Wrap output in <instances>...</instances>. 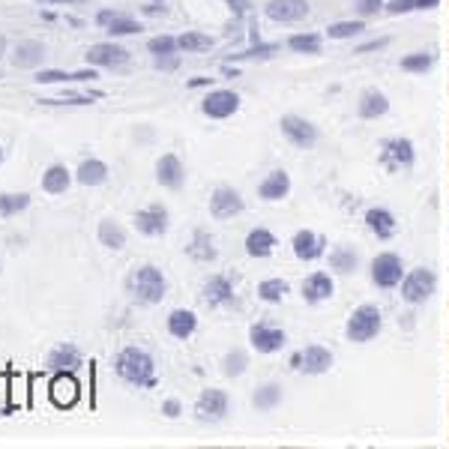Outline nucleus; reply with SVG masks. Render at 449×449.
Returning <instances> with one entry per match:
<instances>
[{
    "label": "nucleus",
    "instance_id": "44",
    "mask_svg": "<svg viewBox=\"0 0 449 449\" xmlns=\"http://www.w3.org/2000/svg\"><path fill=\"white\" fill-rule=\"evenodd\" d=\"M428 66H432V57H428V54H411V57L402 60L404 72H425Z\"/></svg>",
    "mask_w": 449,
    "mask_h": 449
},
{
    "label": "nucleus",
    "instance_id": "38",
    "mask_svg": "<svg viewBox=\"0 0 449 449\" xmlns=\"http://www.w3.org/2000/svg\"><path fill=\"white\" fill-rule=\"evenodd\" d=\"M329 264H333V269H338V273H351L356 267V255L351 249H336V252L329 255Z\"/></svg>",
    "mask_w": 449,
    "mask_h": 449
},
{
    "label": "nucleus",
    "instance_id": "9",
    "mask_svg": "<svg viewBox=\"0 0 449 449\" xmlns=\"http://www.w3.org/2000/svg\"><path fill=\"white\" fill-rule=\"evenodd\" d=\"M48 395H52V402L57 407H72L78 402V395H81V386H78L72 372H57L54 381H52V389H48Z\"/></svg>",
    "mask_w": 449,
    "mask_h": 449
},
{
    "label": "nucleus",
    "instance_id": "28",
    "mask_svg": "<svg viewBox=\"0 0 449 449\" xmlns=\"http://www.w3.org/2000/svg\"><path fill=\"white\" fill-rule=\"evenodd\" d=\"M273 246H276V237L269 234L267 228H255V231L246 237V252L252 258H267L273 252Z\"/></svg>",
    "mask_w": 449,
    "mask_h": 449
},
{
    "label": "nucleus",
    "instance_id": "17",
    "mask_svg": "<svg viewBox=\"0 0 449 449\" xmlns=\"http://www.w3.org/2000/svg\"><path fill=\"white\" fill-rule=\"evenodd\" d=\"M249 338H252V347L261 354H273L278 347L285 345V333L276 326H264V324H255L249 329Z\"/></svg>",
    "mask_w": 449,
    "mask_h": 449
},
{
    "label": "nucleus",
    "instance_id": "33",
    "mask_svg": "<svg viewBox=\"0 0 449 449\" xmlns=\"http://www.w3.org/2000/svg\"><path fill=\"white\" fill-rule=\"evenodd\" d=\"M252 402H255L258 411H273V407H276L278 402H282V389H278L276 384H267V386L258 389Z\"/></svg>",
    "mask_w": 449,
    "mask_h": 449
},
{
    "label": "nucleus",
    "instance_id": "39",
    "mask_svg": "<svg viewBox=\"0 0 449 449\" xmlns=\"http://www.w3.org/2000/svg\"><path fill=\"white\" fill-rule=\"evenodd\" d=\"M102 93H63V99H39V102H45V105H90Z\"/></svg>",
    "mask_w": 449,
    "mask_h": 449
},
{
    "label": "nucleus",
    "instance_id": "2",
    "mask_svg": "<svg viewBox=\"0 0 449 449\" xmlns=\"http://www.w3.org/2000/svg\"><path fill=\"white\" fill-rule=\"evenodd\" d=\"M129 294H132L138 303H144V306H156V303H162V297L168 291V282H165V276H162V269L153 267V264H144V267H138L132 276H129Z\"/></svg>",
    "mask_w": 449,
    "mask_h": 449
},
{
    "label": "nucleus",
    "instance_id": "7",
    "mask_svg": "<svg viewBox=\"0 0 449 449\" xmlns=\"http://www.w3.org/2000/svg\"><path fill=\"white\" fill-rule=\"evenodd\" d=\"M210 213H213V219H234L237 213H243V198H239L237 189L219 186L210 198Z\"/></svg>",
    "mask_w": 449,
    "mask_h": 449
},
{
    "label": "nucleus",
    "instance_id": "8",
    "mask_svg": "<svg viewBox=\"0 0 449 449\" xmlns=\"http://www.w3.org/2000/svg\"><path fill=\"white\" fill-rule=\"evenodd\" d=\"M135 228L144 237H162L168 231V210L162 204H153L147 210H138L135 213Z\"/></svg>",
    "mask_w": 449,
    "mask_h": 449
},
{
    "label": "nucleus",
    "instance_id": "21",
    "mask_svg": "<svg viewBox=\"0 0 449 449\" xmlns=\"http://www.w3.org/2000/svg\"><path fill=\"white\" fill-rule=\"evenodd\" d=\"M75 180L81 186H102L108 180V165L102 162V159H84L75 171Z\"/></svg>",
    "mask_w": 449,
    "mask_h": 449
},
{
    "label": "nucleus",
    "instance_id": "35",
    "mask_svg": "<svg viewBox=\"0 0 449 449\" xmlns=\"http://www.w3.org/2000/svg\"><path fill=\"white\" fill-rule=\"evenodd\" d=\"M177 45L183 48V52H207V48L213 45V39L204 36V33H195V30H189V33H183L177 39Z\"/></svg>",
    "mask_w": 449,
    "mask_h": 449
},
{
    "label": "nucleus",
    "instance_id": "4",
    "mask_svg": "<svg viewBox=\"0 0 449 449\" xmlns=\"http://www.w3.org/2000/svg\"><path fill=\"white\" fill-rule=\"evenodd\" d=\"M434 291V273L432 269H413L402 285V297L407 303H425Z\"/></svg>",
    "mask_w": 449,
    "mask_h": 449
},
{
    "label": "nucleus",
    "instance_id": "5",
    "mask_svg": "<svg viewBox=\"0 0 449 449\" xmlns=\"http://www.w3.org/2000/svg\"><path fill=\"white\" fill-rule=\"evenodd\" d=\"M87 63L102 66V69H114V66L129 63V52L120 48L117 42H96V45H90V52H87Z\"/></svg>",
    "mask_w": 449,
    "mask_h": 449
},
{
    "label": "nucleus",
    "instance_id": "37",
    "mask_svg": "<svg viewBox=\"0 0 449 449\" xmlns=\"http://www.w3.org/2000/svg\"><path fill=\"white\" fill-rule=\"evenodd\" d=\"M105 30H108V33H111V36H132V33H138V30H141V24H138L135 18H129V15L120 13V15H117L114 22L108 24Z\"/></svg>",
    "mask_w": 449,
    "mask_h": 449
},
{
    "label": "nucleus",
    "instance_id": "24",
    "mask_svg": "<svg viewBox=\"0 0 449 449\" xmlns=\"http://www.w3.org/2000/svg\"><path fill=\"white\" fill-rule=\"evenodd\" d=\"M69 186H72V174L66 171V165H52L42 174V192L48 195H63Z\"/></svg>",
    "mask_w": 449,
    "mask_h": 449
},
{
    "label": "nucleus",
    "instance_id": "53",
    "mask_svg": "<svg viewBox=\"0 0 449 449\" xmlns=\"http://www.w3.org/2000/svg\"><path fill=\"white\" fill-rule=\"evenodd\" d=\"M210 81H213V78H195V81H189V87H204Z\"/></svg>",
    "mask_w": 449,
    "mask_h": 449
},
{
    "label": "nucleus",
    "instance_id": "18",
    "mask_svg": "<svg viewBox=\"0 0 449 449\" xmlns=\"http://www.w3.org/2000/svg\"><path fill=\"white\" fill-rule=\"evenodd\" d=\"M156 180H159V183H162L165 189H180V186H183L186 171H183V165H180V159H177L174 153H165V156L156 162Z\"/></svg>",
    "mask_w": 449,
    "mask_h": 449
},
{
    "label": "nucleus",
    "instance_id": "34",
    "mask_svg": "<svg viewBox=\"0 0 449 449\" xmlns=\"http://www.w3.org/2000/svg\"><path fill=\"white\" fill-rule=\"evenodd\" d=\"M285 294H287V285L282 278H267V282L258 285V297L267 299V303H278Z\"/></svg>",
    "mask_w": 449,
    "mask_h": 449
},
{
    "label": "nucleus",
    "instance_id": "27",
    "mask_svg": "<svg viewBox=\"0 0 449 449\" xmlns=\"http://www.w3.org/2000/svg\"><path fill=\"white\" fill-rule=\"evenodd\" d=\"M324 252V239L312 234V231H299L294 237V255L297 258H303V261H315L317 255Z\"/></svg>",
    "mask_w": 449,
    "mask_h": 449
},
{
    "label": "nucleus",
    "instance_id": "50",
    "mask_svg": "<svg viewBox=\"0 0 449 449\" xmlns=\"http://www.w3.org/2000/svg\"><path fill=\"white\" fill-rule=\"evenodd\" d=\"M228 6H231L237 15H246L249 13V0H228Z\"/></svg>",
    "mask_w": 449,
    "mask_h": 449
},
{
    "label": "nucleus",
    "instance_id": "22",
    "mask_svg": "<svg viewBox=\"0 0 449 449\" xmlns=\"http://www.w3.org/2000/svg\"><path fill=\"white\" fill-rule=\"evenodd\" d=\"M186 255L192 258V261H198V264H210V261H216V246H213V237H210L207 231H195L192 243L186 246Z\"/></svg>",
    "mask_w": 449,
    "mask_h": 449
},
{
    "label": "nucleus",
    "instance_id": "52",
    "mask_svg": "<svg viewBox=\"0 0 449 449\" xmlns=\"http://www.w3.org/2000/svg\"><path fill=\"white\" fill-rule=\"evenodd\" d=\"M437 6V0H416V9H432Z\"/></svg>",
    "mask_w": 449,
    "mask_h": 449
},
{
    "label": "nucleus",
    "instance_id": "25",
    "mask_svg": "<svg viewBox=\"0 0 449 449\" xmlns=\"http://www.w3.org/2000/svg\"><path fill=\"white\" fill-rule=\"evenodd\" d=\"M198 326V317L195 312H186V308H174L171 315H168V333H171L174 338H189L195 333Z\"/></svg>",
    "mask_w": 449,
    "mask_h": 449
},
{
    "label": "nucleus",
    "instance_id": "31",
    "mask_svg": "<svg viewBox=\"0 0 449 449\" xmlns=\"http://www.w3.org/2000/svg\"><path fill=\"white\" fill-rule=\"evenodd\" d=\"M99 243L117 252V249L126 246V231L117 222H111V219H105V222H99Z\"/></svg>",
    "mask_w": 449,
    "mask_h": 449
},
{
    "label": "nucleus",
    "instance_id": "15",
    "mask_svg": "<svg viewBox=\"0 0 449 449\" xmlns=\"http://www.w3.org/2000/svg\"><path fill=\"white\" fill-rule=\"evenodd\" d=\"M198 419H222L228 413V395L222 389H204L195 404Z\"/></svg>",
    "mask_w": 449,
    "mask_h": 449
},
{
    "label": "nucleus",
    "instance_id": "12",
    "mask_svg": "<svg viewBox=\"0 0 449 449\" xmlns=\"http://www.w3.org/2000/svg\"><path fill=\"white\" fill-rule=\"evenodd\" d=\"M306 15H308V3H306V0H269V3H267V18L282 22V24L299 22V18H306Z\"/></svg>",
    "mask_w": 449,
    "mask_h": 449
},
{
    "label": "nucleus",
    "instance_id": "32",
    "mask_svg": "<svg viewBox=\"0 0 449 449\" xmlns=\"http://www.w3.org/2000/svg\"><path fill=\"white\" fill-rule=\"evenodd\" d=\"M365 222H368V228L377 234V237H393L395 234V219L386 213V210H368L365 213Z\"/></svg>",
    "mask_w": 449,
    "mask_h": 449
},
{
    "label": "nucleus",
    "instance_id": "48",
    "mask_svg": "<svg viewBox=\"0 0 449 449\" xmlns=\"http://www.w3.org/2000/svg\"><path fill=\"white\" fill-rule=\"evenodd\" d=\"M117 15H120L117 9H99V13H96V24H99V27H108Z\"/></svg>",
    "mask_w": 449,
    "mask_h": 449
},
{
    "label": "nucleus",
    "instance_id": "43",
    "mask_svg": "<svg viewBox=\"0 0 449 449\" xmlns=\"http://www.w3.org/2000/svg\"><path fill=\"white\" fill-rule=\"evenodd\" d=\"M287 45H291L294 52H306V54H315L317 48H321V39H317V36H312V33H308V36H291V42H287Z\"/></svg>",
    "mask_w": 449,
    "mask_h": 449
},
{
    "label": "nucleus",
    "instance_id": "23",
    "mask_svg": "<svg viewBox=\"0 0 449 449\" xmlns=\"http://www.w3.org/2000/svg\"><path fill=\"white\" fill-rule=\"evenodd\" d=\"M303 297L308 299V303H321V299L333 297V278H329L326 273L308 276L306 282H303Z\"/></svg>",
    "mask_w": 449,
    "mask_h": 449
},
{
    "label": "nucleus",
    "instance_id": "49",
    "mask_svg": "<svg viewBox=\"0 0 449 449\" xmlns=\"http://www.w3.org/2000/svg\"><path fill=\"white\" fill-rule=\"evenodd\" d=\"M162 413H165V416H171V419H174V416H180V402H177V398H168V402L162 404Z\"/></svg>",
    "mask_w": 449,
    "mask_h": 449
},
{
    "label": "nucleus",
    "instance_id": "19",
    "mask_svg": "<svg viewBox=\"0 0 449 449\" xmlns=\"http://www.w3.org/2000/svg\"><path fill=\"white\" fill-rule=\"evenodd\" d=\"M96 69H78V72H60V69H39L33 75L36 84H69V81H93Z\"/></svg>",
    "mask_w": 449,
    "mask_h": 449
},
{
    "label": "nucleus",
    "instance_id": "47",
    "mask_svg": "<svg viewBox=\"0 0 449 449\" xmlns=\"http://www.w3.org/2000/svg\"><path fill=\"white\" fill-rule=\"evenodd\" d=\"M384 6V0H356V13L359 15H375Z\"/></svg>",
    "mask_w": 449,
    "mask_h": 449
},
{
    "label": "nucleus",
    "instance_id": "54",
    "mask_svg": "<svg viewBox=\"0 0 449 449\" xmlns=\"http://www.w3.org/2000/svg\"><path fill=\"white\" fill-rule=\"evenodd\" d=\"M45 3H84V0H45Z\"/></svg>",
    "mask_w": 449,
    "mask_h": 449
},
{
    "label": "nucleus",
    "instance_id": "11",
    "mask_svg": "<svg viewBox=\"0 0 449 449\" xmlns=\"http://www.w3.org/2000/svg\"><path fill=\"white\" fill-rule=\"evenodd\" d=\"M372 278L377 287H393L402 282V261L395 255H377L372 264Z\"/></svg>",
    "mask_w": 449,
    "mask_h": 449
},
{
    "label": "nucleus",
    "instance_id": "26",
    "mask_svg": "<svg viewBox=\"0 0 449 449\" xmlns=\"http://www.w3.org/2000/svg\"><path fill=\"white\" fill-rule=\"evenodd\" d=\"M258 192H261L264 201H278V198H285L287 192H291V177H287L285 171H273L261 183V189H258Z\"/></svg>",
    "mask_w": 449,
    "mask_h": 449
},
{
    "label": "nucleus",
    "instance_id": "46",
    "mask_svg": "<svg viewBox=\"0 0 449 449\" xmlns=\"http://www.w3.org/2000/svg\"><path fill=\"white\" fill-rule=\"evenodd\" d=\"M386 9L393 15H404V13H413V9H416V0H389Z\"/></svg>",
    "mask_w": 449,
    "mask_h": 449
},
{
    "label": "nucleus",
    "instance_id": "30",
    "mask_svg": "<svg viewBox=\"0 0 449 449\" xmlns=\"http://www.w3.org/2000/svg\"><path fill=\"white\" fill-rule=\"evenodd\" d=\"M30 207V195L27 192H0V216L13 219L18 213H24Z\"/></svg>",
    "mask_w": 449,
    "mask_h": 449
},
{
    "label": "nucleus",
    "instance_id": "55",
    "mask_svg": "<svg viewBox=\"0 0 449 449\" xmlns=\"http://www.w3.org/2000/svg\"><path fill=\"white\" fill-rule=\"evenodd\" d=\"M3 54H6V36L0 33V57H3Z\"/></svg>",
    "mask_w": 449,
    "mask_h": 449
},
{
    "label": "nucleus",
    "instance_id": "45",
    "mask_svg": "<svg viewBox=\"0 0 449 449\" xmlns=\"http://www.w3.org/2000/svg\"><path fill=\"white\" fill-rule=\"evenodd\" d=\"M153 66L162 69V72H174L180 66V57L177 54H153Z\"/></svg>",
    "mask_w": 449,
    "mask_h": 449
},
{
    "label": "nucleus",
    "instance_id": "20",
    "mask_svg": "<svg viewBox=\"0 0 449 449\" xmlns=\"http://www.w3.org/2000/svg\"><path fill=\"white\" fill-rule=\"evenodd\" d=\"M204 303L207 306H228V303H234V287H231V282H228L225 276H213L204 285Z\"/></svg>",
    "mask_w": 449,
    "mask_h": 449
},
{
    "label": "nucleus",
    "instance_id": "13",
    "mask_svg": "<svg viewBox=\"0 0 449 449\" xmlns=\"http://www.w3.org/2000/svg\"><path fill=\"white\" fill-rule=\"evenodd\" d=\"M282 132L297 147H312L317 141V129L303 117H282Z\"/></svg>",
    "mask_w": 449,
    "mask_h": 449
},
{
    "label": "nucleus",
    "instance_id": "10",
    "mask_svg": "<svg viewBox=\"0 0 449 449\" xmlns=\"http://www.w3.org/2000/svg\"><path fill=\"white\" fill-rule=\"evenodd\" d=\"M42 60H45V45L36 42V39H22L15 45V52L9 54V63L15 69H36L42 66Z\"/></svg>",
    "mask_w": 449,
    "mask_h": 449
},
{
    "label": "nucleus",
    "instance_id": "41",
    "mask_svg": "<svg viewBox=\"0 0 449 449\" xmlns=\"http://www.w3.org/2000/svg\"><path fill=\"white\" fill-rule=\"evenodd\" d=\"M147 48H150V54H174L180 45H177L174 36H153L147 42Z\"/></svg>",
    "mask_w": 449,
    "mask_h": 449
},
{
    "label": "nucleus",
    "instance_id": "51",
    "mask_svg": "<svg viewBox=\"0 0 449 449\" xmlns=\"http://www.w3.org/2000/svg\"><path fill=\"white\" fill-rule=\"evenodd\" d=\"M144 13L147 15H159V13H165V6L162 3H150V6H144Z\"/></svg>",
    "mask_w": 449,
    "mask_h": 449
},
{
    "label": "nucleus",
    "instance_id": "42",
    "mask_svg": "<svg viewBox=\"0 0 449 449\" xmlns=\"http://www.w3.org/2000/svg\"><path fill=\"white\" fill-rule=\"evenodd\" d=\"M246 363H249V359H246V354L243 351H234V354H228L225 356V375L228 377H237V375H243L246 372Z\"/></svg>",
    "mask_w": 449,
    "mask_h": 449
},
{
    "label": "nucleus",
    "instance_id": "6",
    "mask_svg": "<svg viewBox=\"0 0 449 449\" xmlns=\"http://www.w3.org/2000/svg\"><path fill=\"white\" fill-rule=\"evenodd\" d=\"M237 108H239V96L234 93V90H213V93H210L201 102V111L207 117H213V120L231 117Z\"/></svg>",
    "mask_w": 449,
    "mask_h": 449
},
{
    "label": "nucleus",
    "instance_id": "16",
    "mask_svg": "<svg viewBox=\"0 0 449 449\" xmlns=\"http://www.w3.org/2000/svg\"><path fill=\"white\" fill-rule=\"evenodd\" d=\"M294 363L303 368L306 375H324L326 368L333 365V354H329L326 347L312 345V347H306V351L299 354V356H294Z\"/></svg>",
    "mask_w": 449,
    "mask_h": 449
},
{
    "label": "nucleus",
    "instance_id": "29",
    "mask_svg": "<svg viewBox=\"0 0 449 449\" xmlns=\"http://www.w3.org/2000/svg\"><path fill=\"white\" fill-rule=\"evenodd\" d=\"M386 108H389L386 96L377 93V90H365L363 99H359V114H363L365 120H375V117L386 114Z\"/></svg>",
    "mask_w": 449,
    "mask_h": 449
},
{
    "label": "nucleus",
    "instance_id": "56",
    "mask_svg": "<svg viewBox=\"0 0 449 449\" xmlns=\"http://www.w3.org/2000/svg\"><path fill=\"white\" fill-rule=\"evenodd\" d=\"M0 162H3V147H0Z\"/></svg>",
    "mask_w": 449,
    "mask_h": 449
},
{
    "label": "nucleus",
    "instance_id": "3",
    "mask_svg": "<svg viewBox=\"0 0 449 449\" xmlns=\"http://www.w3.org/2000/svg\"><path fill=\"white\" fill-rule=\"evenodd\" d=\"M377 329H381V312L375 306H359L347 321V338L351 342H368V338L377 336Z\"/></svg>",
    "mask_w": 449,
    "mask_h": 449
},
{
    "label": "nucleus",
    "instance_id": "40",
    "mask_svg": "<svg viewBox=\"0 0 449 449\" xmlns=\"http://www.w3.org/2000/svg\"><path fill=\"white\" fill-rule=\"evenodd\" d=\"M359 30H363V22H336L326 27V33H329V39H351Z\"/></svg>",
    "mask_w": 449,
    "mask_h": 449
},
{
    "label": "nucleus",
    "instance_id": "36",
    "mask_svg": "<svg viewBox=\"0 0 449 449\" xmlns=\"http://www.w3.org/2000/svg\"><path fill=\"white\" fill-rule=\"evenodd\" d=\"M389 156L395 159L398 165H411L413 162V144L407 141V138H395V141H389Z\"/></svg>",
    "mask_w": 449,
    "mask_h": 449
},
{
    "label": "nucleus",
    "instance_id": "14",
    "mask_svg": "<svg viewBox=\"0 0 449 449\" xmlns=\"http://www.w3.org/2000/svg\"><path fill=\"white\" fill-rule=\"evenodd\" d=\"M45 368L48 372H78L81 368V351H78L75 345H60V347H54L52 354H48V359H45Z\"/></svg>",
    "mask_w": 449,
    "mask_h": 449
},
{
    "label": "nucleus",
    "instance_id": "57",
    "mask_svg": "<svg viewBox=\"0 0 449 449\" xmlns=\"http://www.w3.org/2000/svg\"><path fill=\"white\" fill-rule=\"evenodd\" d=\"M153 3H165V0H153Z\"/></svg>",
    "mask_w": 449,
    "mask_h": 449
},
{
    "label": "nucleus",
    "instance_id": "1",
    "mask_svg": "<svg viewBox=\"0 0 449 449\" xmlns=\"http://www.w3.org/2000/svg\"><path fill=\"white\" fill-rule=\"evenodd\" d=\"M114 372L123 377L126 384H135V386H156V365H153V356L141 347H123L117 354V363H114Z\"/></svg>",
    "mask_w": 449,
    "mask_h": 449
}]
</instances>
